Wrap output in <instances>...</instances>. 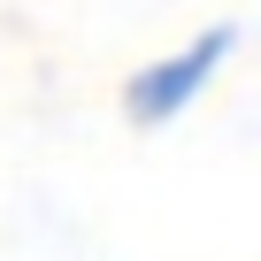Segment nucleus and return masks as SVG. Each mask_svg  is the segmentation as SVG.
Returning a JSON list of instances; mask_svg holds the SVG:
<instances>
[{"label":"nucleus","mask_w":261,"mask_h":261,"mask_svg":"<svg viewBox=\"0 0 261 261\" xmlns=\"http://www.w3.org/2000/svg\"><path fill=\"white\" fill-rule=\"evenodd\" d=\"M223 54H230V23H215V31H200L185 54L139 69V77H130V115H139V123H169V115L192 108V92L223 69Z\"/></svg>","instance_id":"obj_1"}]
</instances>
